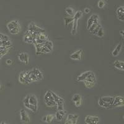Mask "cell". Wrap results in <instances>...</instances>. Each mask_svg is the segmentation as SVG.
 Here are the masks:
<instances>
[{"instance_id": "6da1fadb", "label": "cell", "mask_w": 124, "mask_h": 124, "mask_svg": "<svg viewBox=\"0 0 124 124\" xmlns=\"http://www.w3.org/2000/svg\"><path fill=\"white\" fill-rule=\"evenodd\" d=\"M77 80L78 82H85V81H90V82H96V75L93 71H87L83 72L77 77Z\"/></svg>"}, {"instance_id": "7a4b0ae2", "label": "cell", "mask_w": 124, "mask_h": 124, "mask_svg": "<svg viewBox=\"0 0 124 124\" xmlns=\"http://www.w3.org/2000/svg\"><path fill=\"white\" fill-rule=\"evenodd\" d=\"M114 100V97L112 96H102L98 100V104L100 107L105 109L112 108Z\"/></svg>"}, {"instance_id": "3957f363", "label": "cell", "mask_w": 124, "mask_h": 124, "mask_svg": "<svg viewBox=\"0 0 124 124\" xmlns=\"http://www.w3.org/2000/svg\"><path fill=\"white\" fill-rule=\"evenodd\" d=\"M9 32L11 34H17L21 31V26L18 20L9 21L6 25Z\"/></svg>"}, {"instance_id": "277c9868", "label": "cell", "mask_w": 124, "mask_h": 124, "mask_svg": "<svg viewBox=\"0 0 124 124\" xmlns=\"http://www.w3.org/2000/svg\"><path fill=\"white\" fill-rule=\"evenodd\" d=\"M44 101H45V105L48 107H53L56 105V102L52 94V90L46 91L44 95Z\"/></svg>"}, {"instance_id": "5b68a950", "label": "cell", "mask_w": 124, "mask_h": 124, "mask_svg": "<svg viewBox=\"0 0 124 124\" xmlns=\"http://www.w3.org/2000/svg\"><path fill=\"white\" fill-rule=\"evenodd\" d=\"M23 103H29V104L38 107V100L36 95L33 94H28L25 96L23 100Z\"/></svg>"}, {"instance_id": "8992f818", "label": "cell", "mask_w": 124, "mask_h": 124, "mask_svg": "<svg viewBox=\"0 0 124 124\" xmlns=\"http://www.w3.org/2000/svg\"><path fill=\"white\" fill-rule=\"evenodd\" d=\"M28 31H29L30 33L35 34V35H37V34H39V33H45V31L43 29L36 25L34 22H31L29 24Z\"/></svg>"}, {"instance_id": "52a82bcc", "label": "cell", "mask_w": 124, "mask_h": 124, "mask_svg": "<svg viewBox=\"0 0 124 124\" xmlns=\"http://www.w3.org/2000/svg\"><path fill=\"white\" fill-rule=\"evenodd\" d=\"M48 36L45 34V33H41L39 34H37L35 36V40H34V43L40 44H44L46 41H48Z\"/></svg>"}, {"instance_id": "ba28073f", "label": "cell", "mask_w": 124, "mask_h": 124, "mask_svg": "<svg viewBox=\"0 0 124 124\" xmlns=\"http://www.w3.org/2000/svg\"><path fill=\"white\" fill-rule=\"evenodd\" d=\"M94 23H100V19H99V16L97 14H92L89 18L87 19V24H86V28L88 30L91 26L93 25Z\"/></svg>"}, {"instance_id": "9c48e42d", "label": "cell", "mask_w": 124, "mask_h": 124, "mask_svg": "<svg viewBox=\"0 0 124 124\" xmlns=\"http://www.w3.org/2000/svg\"><path fill=\"white\" fill-rule=\"evenodd\" d=\"M83 50L78 49L70 55V59L75 61H81L83 57Z\"/></svg>"}, {"instance_id": "30bf717a", "label": "cell", "mask_w": 124, "mask_h": 124, "mask_svg": "<svg viewBox=\"0 0 124 124\" xmlns=\"http://www.w3.org/2000/svg\"><path fill=\"white\" fill-rule=\"evenodd\" d=\"M99 117L96 115H87L85 118L86 124H99Z\"/></svg>"}, {"instance_id": "8fae6325", "label": "cell", "mask_w": 124, "mask_h": 124, "mask_svg": "<svg viewBox=\"0 0 124 124\" xmlns=\"http://www.w3.org/2000/svg\"><path fill=\"white\" fill-rule=\"evenodd\" d=\"M17 58L20 62L25 64L26 65L29 64V56L27 53L24 52H21L17 54Z\"/></svg>"}, {"instance_id": "7c38bea8", "label": "cell", "mask_w": 124, "mask_h": 124, "mask_svg": "<svg viewBox=\"0 0 124 124\" xmlns=\"http://www.w3.org/2000/svg\"><path fill=\"white\" fill-rule=\"evenodd\" d=\"M35 36H36V35H35V34H32L31 33H30L29 31H26V33H25V34L24 35L23 40H24V42H26V43L32 44V43H34Z\"/></svg>"}, {"instance_id": "4fadbf2b", "label": "cell", "mask_w": 124, "mask_h": 124, "mask_svg": "<svg viewBox=\"0 0 124 124\" xmlns=\"http://www.w3.org/2000/svg\"><path fill=\"white\" fill-rule=\"evenodd\" d=\"M71 100L76 107H81L82 104H83V98H82V96L81 95L78 94H76L73 95V97H72Z\"/></svg>"}, {"instance_id": "5bb4252c", "label": "cell", "mask_w": 124, "mask_h": 124, "mask_svg": "<svg viewBox=\"0 0 124 124\" xmlns=\"http://www.w3.org/2000/svg\"><path fill=\"white\" fill-rule=\"evenodd\" d=\"M124 105V99L122 96L117 95L114 97V100L113 103L112 107H123Z\"/></svg>"}, {"instance_id": "9a60e30c", "label": "cell", "mask_w": 124, "mask_h": 124, "mask_svg": "<svg viewBox=\"0 0 124 124\" xmlns=\"http://www.w3.org/2000/svg\"><path fill=\"white\" fill-rule=\"evenodd\" d=\"M20 117H21V120L24 124H29L31 121L30 117L27 111H25L24 109H22L20 111Z\"/></svg>"}, {"instance_id": "2e32d148", "label": "cell", "mask_w": 124, "mask_h": 124, "mask_svg": "<svg viewBox=\"0 0 124 124\" xmlns=\"http://www.w3.org/2000/svg\"><path fill=\"white\" fill-rule=\"evenodd\" d=\"M117 17L119 21L124 22V7L123 6H119L116 10Z\"/></svg>"}, {"instance_id": "e0dca14e", "label": "cell", "mask_w": 124, "mask_h": 124, "mask_svg": "<svg viewBox=\"0 0 124 124\" xmlns=\"http://www.w3.org/2000/svg\"><path fill=\"white\" fill-rule=\"evenodd\" d=\"M66 114V111L65 110H58L55 115V118L58 122L62 121L63 120V118H65Z\"/></svg>"}, {"instance_id": "ac0fdd59", "label": "cell", "mask_w": 124, "mask_h": 124, "mask_svg": "<svg viewBox=\"0 0 124 124\" xmlns=\"http://www.w3.org/2000/svg\"><path fill=\"white\" fill-rule=\"evenodd\" d=\"M123 48V44L122 43H119V44H117L116 46V48H114V49L113 50L112 52V55L114 57H117L118 56L120 53L121 52Z\"/></svg>"}, {"instance_id": "d6986e66", "label": "cell", "mask_w": 124, "mask_h": 124, "mask_svg": "<svg viewBox=\"0 0 124 124\" xmlns=\"http://www.w3.org/2000/svg\"><path fill=\"white\" fill-rule=\"evenodd\" d=\"M31 71H32L33 73L34 74V75L37 78L39 81L42 80L44 79V76H43L42 72H41V71H40L39 69H38L37 67H33L32 69H31Z\"/></svg>"}, {"instance_id": "ffe728a7", "label": "cell", "mask_w": 124, "mask_h": 124, "mask_svg": "<svg viewBox=\"0 0 124 124\" xmlns=\"http://www.w3.org/2000/svg\"><path fill=\"white\" fill-rule=\"evenodd\" d=\"M79 115L77 114H70L66 116V119H68L70 120L72 122L73 124H76L78 122V120L79 119Z\"/></svg>"}, {"instance_id": "44dd1931", "label": "cell", "mask_w": 124, "mask_h": 124, "mask_svg": "<svg viewBox=\"0 0 124 124\" xmlns=\"http://www.w3.org/2000/svg\"><path fill=\"white\" fill-rule=\"evenodd\" d=\"M64 104H65V100L62 97H60L59 99L56 101V105L57 106V110H64Z\"/></svg>"}, {"instance_id": "7402d4cb", "label": "cell", "mask_w": 124, "mask_h": 124, "mask_svg": "<svg viewBox=\"0 0 124 124\" xmlns=\"http://www.w3.org/2000/svg\"><path fill=\"white\" fill-rule=\"evenodd\" d=\"M54 119H55V115L54 114L46 115L43 116L42 117V121L46 124H50L52 122Z\"/></svg>"}, {"instance_id": "603a6c76", "label": "cell", "mask_w": 124, "mask_h": 124, "mask_svg": "<svg viewBox=\"0 0 124 124\" xmlns=\"http://www.w3.org/2000/svg\"><path fill=\"white\" fill-rule=\"evenodd\" d=\"M115 68L117 69H118L120 71H124V61H120V60H116L114 61V63Z\"/></svg>"}, {"instance_id": "cb8c5ba5", "label": "cell", "mask_w": 124, "mask_h": 124, "mask_svg": "<svg viewBox=\"0 0 124 124\" xmlns=\"http://www.w3.org/2000/svg\"><path fill=\"white\" fill-rule=\"evenodd\" d=\"M78 27V21L74 20L71 27V33L72 35H76V33H77Z\"/></svg>"}, {"instance_id": "d4e9b609", "label": "cell", "mask_w": 124, "mask_h": 124, "mask_svg": "<svg viewBox=\"0 0 124 124\" xmlns=\"http://www.w3.org/2000/svg\"><path fill=\"white\" fill-rule=\"evenodd\" d=\"M24 104V105L25 108H27V109L31 110V112H32L35 113L37 112V110H38V107H35V106L29 104V103H23Z\"/></svg>"}, {"instance_id": "484cf974", "label": "cell", "mask_w": 124, "mask_h": 124, "mask_svg": "<svg viewBox=\"0 0 124 124\" xmlns=\"http://www.w3.org/2000/svg\"><path fill=\"white\" fill-rule=\"evenodd\" d=\"M19 82L22 84H26L25 79V71L20 72L19 75Z\"/></svg>"}, {"instance_id": "4316f807", "label": "cell", "mask_w": 124, "mask_h": 124, "mask_svg": "<svg viewBox=\"0 0 124 124\" xmlns=\"http://www.w3.org/2000/svg\"><path fill=\"white\" fill-rule=\"evenodd\" d=\"M65 12H66V14H68V16H70V17H73L75 13H76L75 10L70 7H68L67 8H66V10H65Z\"/></svg>"}, {"instance_id": "83f0119b", "label": "cell", "mask_w": 124, "mask_h": 124, "mask_svg": "<svg viewBox=\"0 0 124 124\" xmlns=\"http://www.w3.org/2000/svg\"><path fill=\"white\" fill-rule=\"evenodd\" d=\"M44 46H45V47H46V48H48L51 52L53 51V47H54V45H53L52 42L51 41H50V40L46 41L44 44Z\"/></svg>"}, {"instance_id": "f1b7e54d", "label": "cell", "mask_w": 124, "mask_h": 124, "mask_svg": "<svg viewBox=\"0 0 124 124\" xmlns=\"http://www.w3.org/2000/svg\"><path fill=\"white\" fill-rule=\"evenodd\" d=\"M83 83L86 88H87V89H91L96 85V82H90V81H85V82H83Z\"/></svg>"}, {"instance_id": "f546056e", "label": "cell", "mask_w": 124, "mask_h": 124, "mask_svg": "<svg viewBox=\"0 0 124 124\" xmlns=\"http://www.w3.org/2000/svg\"><path fill=\"white\" fill-rule=\"evenodd\" d=\"M34 45L35 46V52L36 54L39 55L41 54V49L43 46V44H36V43H34Z\"/></svg>"}, {"instance_id": "4dcf8cb0", "label": "cell", "mask_w": 124, "mask_h": 124, "mask_svg": "<svg viewBox=\"0 0 124 124\" xmlns=\"http://www.w3.org/2000/svg\"><path fill=\"white\" fill-rule=\"evenodd\" d=\"M74 18L73 17H68V18H65L64 19V22H65V24L66 26H67L69 24H71L73 23Z\"/></svg>"}, {"instance_id": "1f68e13d", "label": "cell", "mask_w": 124, "mask_h": 124, "mask_svg": "<svg viewBox=\"0 0 124 124\" xmlns=\"http://www.w3.org/2000/svg\"><path fill=\"white\" fill-rule=\"evenodd\" d=\"M82 16H83V12L81 11H77L73 16L74 20L78 21L82 17Z\"/></svg>"}, {"instance_id": "d6a6232c", "label": "cell", "mask_w": 124, "mask_h": 124, "mask_svg": "<svg viewBox=\"0 0 124 124\" xmlns=\"http://www.w3.org/2000/svg\"><path fill=\"white\" fill-rule=\"evenodd\" d=\"M106 2L104 0H99V1L97 2V6L100 9H102L106 6Z\"/></svg>"}, {"instance_id": "836d02e7", "label": "cell", "mask_w": 124, "mask_h": 124, "mask_svg": "<svg viewBox=\"0 0 124 124\" xmlns=\"http://www.w3.org/2000/svg\"><path fill=\"white\" fill-rule=\"evenodd\" d=\"M96 36H97L99 38H102L104 36V30L102 27H101L99 29V31H97V33H96Z\"/></svg>"}, {"instance_id": "e575fe53", "label": "cell", "mask_w": 124, "mask_h": 124, "mask_svg": "<svg viewBox=\"0 0 124 124\" xmlns=\"http://www.w3.org/2000/svg\"><path fill=\"white\" fill-rule=\"evenodd\" d=\"M101 27H102V26L101 25V24H100L99 26H98L97 27V28H96V29H95L94 31V32H93V34H94V35H96V33H97V31H99V29L101 28Z\"/></svg>"}, {"instance_id": "d590c367", "label": "cell", "mask_w": 124, "mask_h": 124, "mask_svg": "<svg viewBox=\"0 0 124 124\" xmlns=\"http://www.w3.org/2000/svg\"><path fill=\"white\" fill-rule=\"evenodd\" d=\"M6 64L8 66L11 65L12 64H13V61H12L11 59H7V60L6 61Z\"/></svg>"}, {"instance_id": "8d00e7d4", "label": "cell", "mask_w": 124, "mask_h": 124, "mask_svg": "<svg viewBox=\"0 0 124 124\" xmlns=\"http://www.w3.org/2000/svg\"><path fill=\"white\" fill-rule=\"evenodd\" d=\"M84 11H85V13H86V14H88V13L90 12L91 10H90V9L88 8H86L85 9V10H84Z\"/></svg>"}, {"instance_id": "74e56055", "label": "cell", "mask_w": 124, "mask_h": 124, "mask_svg": "<svg viewBox=\"0 0 124 124\" xmlns=\"http://www.w3.org/2000/svg\"><path fill=\"white\" fill-rule=\"evenodd\" d=\"M65 124H72V122L70 120H68V119H66L65 122Z\"/></svg>"}, {"instance_id": "f35d334b", "label": "cell", "mask_w": 124, "mask_h": 124, "mask_svg": "<svg viewBox=\"0 0 124 124\" xmlns=\"http://www.w3.org/2000/svg\"><path fill=\"white\" fill-rule=\"evenodd\" d=\"M120 35H121L122 38L124 39V30H122V31H120Z\"/></svg>"}, {"instance_id": "ab89813d", "label": "cell", "mask_w": 124, "mask_h": 124, "mask_svg": "<svg viewBox=\"0 0 124 124\" xmlns=\"http://www.w3.org/2000/svg\"><path fill=\"white\" fill-rule=\"evenodd\" d=\"M0 124H8L5 122H1L0 123Z\"/></svg>"}, {"instance_id": "60d3db41", "label": "cell", "mask_w": 124, "mask_h": 124, "mask_svg": "<svg viewBox=\"0 0 124 124\" xmlns=\"http://www.w3.org/2000/svg\"><path fill=\"white\" fill-rule=\"evenodd\" d=\"M1 84H0V89H1Z\"/></svg>"}]
</instances>
